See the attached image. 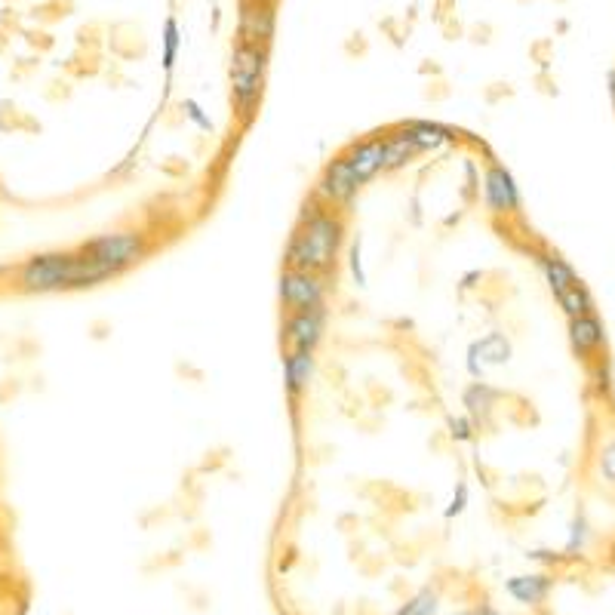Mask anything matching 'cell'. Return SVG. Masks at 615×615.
Instances as JSON below:
<instances>
[{
    "label": "cell",
    "mask_w": 615,
    "mask_h": 615,
    "mask_svg": "<svg viewBox=\"0 0 615 615\" xmlns=\"http://www.w3.org/2000/svg\"><path fill=\"white\" fill-rule=\"evenodd\" d=\"M536 265L545 274V283L551 286V293H563L572 283H579V274L572 271V265L566 259H560L557 253H536Z\"/></svg>",
    "instance_id": "obj_14"
},
{
    "label": "cell",
    "mask_w": 615,
    "mask_h": 615,
    "mask_svg": "<svg viewBox=\"0 0 615 615\" xmlns=\"http://www.w3.org/2000/svg\"><path fill=\"white\" fill-rule=\"evenodd\" d=\"M120 271L84 256L80 250H50L34 253L16 268L19 293H62V290H90V286L117 280Z\"/></svg>",
    "instance_id": "obj_2"
},
{
    "label": "cell",
    "mask_w": 615,
    "mask_h": 615,
    "mask_svg": "<svg viewBox=\"0 0 615 615\" xmlns=\"http://www.w3.org/2000/svg\"><path fill=\"white\" fill-rule=\"evenodd\" d=\"M446 428H449V437L453 440H459V443H468V440H474V431H477V425L468 419V416H459V419H446Z\"/></svg>",
    "instance_id": "obj_23"
},
{
    "label": "cell",
    "mask_w": 615,
    "mask_h": 615,
    "mask_svg": "<svg viewBox=\"0 0 615 615\" xmlns=\"http://www.w3.org/2000/svg\"><path fill=\"white\" fill-rule=\"evenodd\" d=\"M465 369H468V376H471V379H480V376H483V360H480V348H477V342L468 345Z\"/></svg>",
    "instance_id": "obj_27"
},
{
    "label": "cell",
    "mask_w": 615,
    "mask_h": 615,
    "mask_svg": "<svg viewBox=\"0 0 615 615\" xmlns=\"http://www.w3.org/2000/svg\"><path fill=\"white\" fill-rule=\"evenodd\" d=\"M345 157L351 163L357 182L366 185L369 179H376L385 170V136H373V139L354 142Z\"/></svg>",
    "instance_id": "obj_9"
},
{
    "label": "cell",
    "mask_w": 615,
    "mask_h": 615,
    "mask_svg": "<svg viewBox=\"0 0 615 615\" xmlns=\"http://www.w3.org/2000/svg\"><path fill=\"white\" fill-rule=\"evenodd\" d=\"M554 588V579L548 572H523V576H511L505 582V591L511 594V600L523 603V606H542L548 600Z\"/></svg>",
    "instance_id": "obj_11"
},
{
    "label": "cell",
    "mask_w": 615,
    "mask_h": 615,
    "mask_svg": "<svg viewBox=\"0 0 615 615\" xmlns=\"http://www.w3.org/2000/svg\"><path fill=\"white\" fill-rule=\"evenodd\" d=\"M360 237L357 240H351V246H348V265H351V277H354V283L357 286H366V271H363V256H360Z\"/></svg>",
    "instance_id": "obj_24"
},
{
    "label": "cell",
    "mask_w": 615,
    "mask_h": 615,
    "mask_svg": "<svg viewBox=\"0 0 615 615\" xmlns=\"http://www.w3.org/2000/svg\"><path fill=\"white\" fill-rule=\"evenodd\" d=\"M179 22L176 19H167V25H163V71L173 74L176 71V59H179Z\"/></svg>",
    "instance_id": "obj_21"
},
{
    "label": "cell",
    "mask_w": 615,
    "mask_h": 615,
    "mask_svg": "<svg viewBox=\"0 0 615 615\" xmlns=\"http://www.w3.org/2000/svg\"><path fill=\"white\" fill-rule=\"evenodd\" d=\"M483 203H486V210L496 213V216L517 213L523 207V197H520V188H517L511 170L499 160H489L486 170H483Z\"/></svg>",
    "instance_id": "obj_8"
},
{
    "label": "cell",
    "mask_w": 615,
    "mask_h": 615,
    "mask_svg": "<svg viewBox=\"0 0 615 615\" xmlns=\"http://www.w3.org/2000/svg\"><path fill=\"white\" fill-rule=\"evenodd\" d=\"M465 508H468V483H465V480H459V486H456V492H453V499H449V505H446V511H443V517H446V520H453V517H459Z\"/></svg>",
    "instance_id": "obj_25"
},
{
    "label": "cell",
    "mask_w": 615,
    "mask_h": 615,
    "mask_svg": "<svg viewBox=\"0 0 615 615\" xmlns=\"http://www.w3.org/2000/svg\"><path fill=\"white\" fill-rule=\"evenodd\" d=\"M84 256H93L111 268H117L120 274L130 271L133 265H139L148 253H151V240L145 231L127 228V231H111V234H99L87 243L77 246Z\"/></svg>",
    "instance_id": "obj_4"
},
{
    "label": "cell",
    "mask_w": 615,
    "mask_h": 615,
    "mask_svg": "<svg viewBox=\"0 0 615 615\" xmlns=\"http://www.w3.org/2000/svg\"><path fill=\"white\" fill-rule=\"evenodd\" d=\"M326 320H330L326 305L286 311L283 330H280L283 348L286 351H317V345L323 342V333H326Z\"/></svg>",
    "instance_id": "obj_6"
},
{
    "label": "cell",
    "mask_w": 615,
    "mask_h": 615,
    "mask_svg": "<svg viewBox=\"0 0 615 615\" xmlns=\"http://www.w3.org/2000/svg\"><path fill=\"white\" fill-rule=\"evenodd\" d=\"M10 585H13L10 572H4V569H0V591H4V588H10Z\"/></svg>",
    "instance_id": "obj_30"
},
{
    "label": "cell",
    "mask_w": 615,
    "mask_h": 615,
    "mask_svg": "<svg viewBox=\"0 0 615 615\" xmlns=\"http://www.w3.org/2000/svg\"><path fill=\"white\" fill-rule=\"evenodd\" d=\"M437 612H440V594H437V588L428 585L409 597L394 615H437Z\"/></svg>",
    "instance_id": "obj_20"
},
{
    "label": "cell",
    "mask_w": 615,
    "mask_h": 615,
    "mask_svg": "<svg viewBox=\"0 0 615 615\" xmlns=\"http://www.w3.org/2000/svg\"><path fill=\"white\" fill-rule=\"evenodd\" d=\"M314 351H286L283 354V385L293 400H302L314 379Z\"/></svg>",
    "instance_id": "obj_10"
},
{
    "label": "cell",
    "mask_w": 615,
    "mask_h": 615,
    "mask_svg": "<svg viewBox=\"0 0 615 615\" xmlns=\"http://www.w3.org/2000/svg\"><path fill=\"white\" fill-rule=\"evenodd\" d=\"M345 234H348L345 213L326 207L323 200L308 194V200L302 203V213H299V225L293 228L290 243H286L283 268L333 274Z\"/></svg>",
    "instance_id": "obj_1"
},
{
    "label": "cell",
    "mask_w": 615,
    "mask_h": 615,
    "mask_svg": "<svg viewBox=\"0 0 615 615\" xmlns=\"http://www.w3.org/2000/svg\"><path fill=\"white\" fill-rule=\"evenodd\" d=\"M274 34V13L271 7H243V22H240V37L243 40H259V44H268Z\"/></svg>",
    "instance_id": "obj_16"
},
{
    "label": "cell",
    "mask_w": 615,
    "mask_h": 615,
    "mask_svg": "<svg viewBox=\"0 0 615 615\" xmlns=\"http://www.w3.org/2000/svg\"><path fill=\"white\" fill-rule=\"evenodd\" d=\"M406 136L413 139V145L419 148V154H428V151H437L440 145H449L456 142V133L443 127V123H434V120H413V123H403Z\"/></svg>",
    "instance_id": "obj_13"
},
{
    "label": "cell",
    "mask_w": 615,
    "mask_h": 615,
    "mask_svg": "<svg viewBox=\"0 0 615 615\" xmlns=\"http://www.w3.org/2000/svg\"><path fill=\"white\" fill-rule=\"evenodd\" d=\"M277 296H280L283 311H302V308L326 305V296H330V274L283 268L280 280H277Z\"/></svg>",
    "instance_id": "obj_5"
},
{
    "label": "cell",
    "mask_w": 615,
    "mask_h": 615,
    "mask_svg": "<svg viewBox=\"0 0 615 615\" xmlns=\"http://www.w3.org/2000/svg\"><path fill=\"white\" fill-rule=\"evenodd\" d=\"M265 68H268V44L259 40H243L231 53V102L243 120H250L256 105L262 102L265 90Z\"/></svg>",
    "instance_id": "obj_3"
},
{
    "label": "cell",
    "mask_w": 615,
    "mask_h": 615,
    "mask_svg": "<svg viewBox=\"0 0 615 615\" xmlns=\"http://www.w3.org/2000/svg\"><path fill=\"white\" fill-rule=\"evenodd\" d=\"M477 348H480L483 366H502L511 360V342L505 333H489V336L477 339Z\"/></svg>",
    "instance_id": "obj_19"
},
{
    "label": "cell",
    "mask_w": 615,
    "mask_h": 615,
    "mask_svg": "<svg viewBox=\"0 0 615 615\" xmlns=\"http://www.w3.org/2000/svg\"><path fill=\"white\" fill-rule=\"evenodd\" d=\"M569 342L576 348L579 357H591L594 351H600L606 345V333L603 323L597 320V314H582V317H569Z\"/></svg>",
    "instance_id": "obj_12"
},
{
    "label": "cell",
    "mask_w": 615,
    "mask_h": 615,
    "mask_svg": "<svg viewBox=\"0 0 615 615\" xmlns=\"http://www.w3.org/2000/svg\"><path fill=\"white\" fill-rule=\"evenodd\" d=\"M600 474L615 486V440H609V443L600 449Z\"/></svg>",
    "instance_id": "obj_26"
},
{
    "label": "cell",
    "mask_w": 615,
    "mask_h": 615,
    "mask_svg": "<svg viewBox=\"0 0 615 615\" xmlns=\"http://www.w3.org/2000/svg\"><path fill=\"white\" fill-rule=\"evenodd\" d=\"M582 545H585V520L579 517L576 523H572V532H569V545H566V551L572 554V551H582Z\"/></svg>",
    "instance_id": "obj_28"
},
{
    "label": "cell",
    "mask_w": 615,
    "mask_h": 615,
    "mask_svg": "<svg viewBox=\"0 0 615 615\" xmlns=\"http://www.w3.org/2000/svg\"><path fill=\"white\" fill-rule=\"evenodd\" d=\"M416 157H419V148L413 145V139L406 136L403 127L394 136H385V170H400Z\"/></svg>",
    "instance_id": "obj_17"
},
{
    "label": "cell",
    "mask_w": 615,
    "mask_h": 615,
    "mask_svg": "<svg viewBox=\"0 0 615 615\" xmlns=\"http://www.w3.org/2000/svg\"><path fill=\"white\" fill-rule=\"evenodd\" d=\"M499 400V391L486 385V382H471L465 391H462V403L468 409V419L477 425V422H486L489 413H492V406H496Z\"/></svg>",
    "instance_id": "obj_15"
},
{
    "label": "cell",
    "mask_w": 615,
    "mask_h": 615,
    "mask_svg": "<svg viewBox=\"0 0 615 615\" xmlns=\"http://www.w3.org/2000/svg\"><path fill=\"white\" fill-rule=\"evenodd\" d=\"M471 612H474V615H505L502 609H496V606H489V603H480V606H474Z\"/></svg>",
    "instance_id": "obj_29"
},
{
    "label": "cell",
    "mask_w": 615,
    "mask_h": 615,
    "mask_svg": "<svg viewBox=\"0 0 615 615\" xmlns=\"http://www.w3.org/2000/svg\"><path fill=\"white\" fill-rule=\"evenodd\" d=\"M557 302H560V308H563L569 317H582V314H591V311H594V299H591L588 286H585L582 280L572 283L569 290L557 293Z\"/></svg>",
    "instance_id": "obj_18"
},
{
    "label": "cell",
    "mask_w": 615,
    "mask_h": 615,
    "mask_svg": "<svg viewBox=\"0 0 615 615\" xmlns=\"http://www.w3.org/2000/svg\"><path fill=\"white\" fill-rule=\"evenodd\" d=\"M453 615H474L471 609H459V612H453Z\"/></svg>",
    "instance_id": "obj_32"
},
{
    "label": "cell",
    "mask_w": 615,
    "mask_h": 615,
    "mask_svg": "<svg viewBox=\"0 0 615 615\" xmlns=\"http://www.w3.org/2000/svg\"><path fill=\"white\" fill-rule=\"evenodd\" d=\"M357 191H360V182H357V176H354V170H351V163H348V157L345 154H339V157H333L330 163H326V170H323V176L317 179V185H314V197L317 200H323L326 207H333V210H348L351 203H354V197H357Z\"/></svg>",
    "instance_id": "obj_7"
},
{
    "label": "cell",
    "mask_w": 615,
    "mask_h": 615,
    "mask_svg": "<svg viewBox=\"0 0 615 615\" xmlns=\"http://www.w3.org/2000/svg\"><path fill=\"white\" fill-rule=\"evenodd\" d=\"M16 615H28V600H25V597L19 600V606H16Z\"/></svg>",
    "instance_id": "obj_31"
},
{
    "label": "cell",
    "mask_w": 615,
    "mask_h": 615,
    "mask_svg": "<svg viewBox=\"0 0 615 615\" xmlns=\"http://www.w3.org/2000/svg\"><path fill=\"white\" fill-rule=\"evenodd\" d=\"M182 111H185V117L194 123L197 130H203V133H213V120L203 114V108H200V102H194V99H185L182 102Z\"/></svg>",
    "instance_id": "obj_22"
}]
</instances>
